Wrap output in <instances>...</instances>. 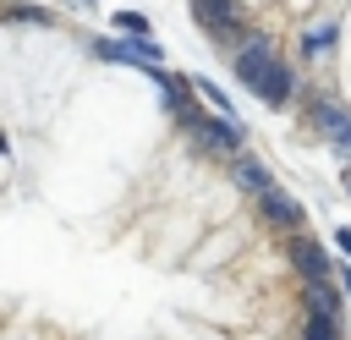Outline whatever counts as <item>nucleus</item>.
<instances>
[{
    "mask_svg": "<svg viewBox=\"0 0 351 340\" xmlns=\"http://www.w3.org/2000/svg\"><path fill=\"white\" fill-rule=\"evenodd\" d=\"M115 27H121L126 38H154V33H148V16H143V11H115Z\"/></svg>",
    "mask_w": 351,
    "mask_h": 340,
    "instance_id": "9b49d317",
    "label": "nucleus"
},
{
    "mask_svg": "<svg viewBox=\"0 0 351 340\" xmlns=\"http://www.w3.org/2000/svg\"><path fill=\"white\" fill-rule=\"evenodd\" d=\"M340 291H346V296H351V263H346V269H340Z\"/></svg>",
    "mask_w": 351,
    "mask_h": 340,
    "instance_id": "2eb2a0df",
    "label": "nucleus"
},
{
    "mask_svg": "<svg viewBox=\"0 0 351 340\" xmlns=\"http://www.w3.org/2000/svg\"><path fill=\"white\" fill-rule=\"evenodd\" d=\"M335 247H340V252L351 258V225H346V230H335Z\"/></svg>",
    "mask_w": 351,
    "mask_h": 340,
    "instance_id": "4468645a",
    "label": "nucleus"
},
{
    "mask_svg": "<svg viewBox=\"0 0 351 340\" xmlns=\"http://www.w3.org/2000/svg\"><path fill=\"white\" fill-rule=\"evenodd\" d=\"M302 307H307V318H329V324H340V313H346L340 285H329V280H302Z\"/></svg>",
    "mask_w": 351,
    "mask_h": 340,
    "instance_id": "0eeeda50",
    "label": "nucleus"
},
{
    "mask_svg": "<svg viewBox=\"0 0 351 340\" xmlns=\"http://www.w3.org/2000/svg\"><path fill=\"white\" fill-rule=\"evenodd\" d=\"M335 148H340V154H351V132H346V137H340V143H335Z\"/></svg>",
    "mask_w": 351,
    "mask_h": 340,
    "instance_id": "dca6fc26",
    "label": "nucleus"
},
{
    "mask_svg": "<svg viewBox=\"0 0 351 340\" xmlns=\"http://www.w3.org/2000/svg\"><path fill=\"white\" fill-rule=\"evenodd\" d=\"M192 22H197L214 44H236V49H247V44H252L247 16H241V5H236V0H192Z\"/></svg>",
    "mask_w": 351,
    "mask_h": 340,
    "instance_id": "f257e3e1",
    "label": "nucleus"
},
{
    "mask_svg": "<svg viewBox=\"0 0 351 340\" xmlns=\"http://www.w3.org/2000/svg\"><path fill=\"white\" fill-rule=\"evenodd\" d=\"M258 214H263L269 225H280V230H291V236H302V219H307V214H302V203H296L291 192H280V186L258 197Z\"/></svg>",
    "mask_w": 351,
    "mask_h": 340,
    "instance_id": "39448f33",
    "label": "nucleus"
},
{
    "mask_svg": "<svg viewBox=\"0 0 351 340\" xmlns=\"http://www.w3.org/2000/svg\"><path fill=\"white\" fill-rule=\"evenodd\" d=\"M346 192H351V175H346Z\"/></svg>",
    "mask_w": 351,
    "mask_h": 340,
    "instance_id": "f3484780",
    "label": "nucleus"
},
{
    "mask_svg": "<svg viewBox=\"0 0 351 340\" xmlns=\"http://www.w3.org/2000/svg\"><path fill=\"white\" fill-rule=\"evenodd\" d=\"M11 22H33V27H49V11H27V5H11Z\"/></svg>",
    "mask_w": 351,
    "mask_h": 340,
    "instance_id": "ddd939ff",
    "label": "nucleus"
},
{
    "mask_svg": "<svg viewBox=\"0 0 351 340\" xmlns=\"http://www.w3.org/2000/svg\"><path fill=\"white\" fill-rule=\"evenodd\" d=\"M302 340H340V324H329V318H307V324H302Z\"/></svg>",
    "mask_w": 351,
    "mask_h": 340,
    "instance_id": "f8f14e48",
    "label": "nucleus"
},
{
    "mask_svg": "<svg viewBox=\"0 0 351 340\" xmlns=\"http://www.w3.org/2000/svg\"><path fill=\"white\" fill-rule=\"evenodd\" d=\"M192 132H197V143H203L208 154H241V148H247V126H241L236 115H219V110H203V115L192 121Z\"/></svg>",
    "mask_w": 351,
    "mask_h": 340,
    "instance_id": "7ed1b4c3",
    "label": "nucleus"
},
{
    "mask_svg": "<svg viewBox=\"0 0 351 340\" xmlns=\"http://www.w3.org/2000/svg\"><path fill=\"white\" fill-rule=\"evenodd\" d=\"M236 181L252 192V197H263V192H274V170L263 165V159H252V154H241L236 159Z\"/></svg>",
    "mask_w": 351,
    "mask_h": 340,
    "instance_id": "1a4fd4ad",
    "label": "nucleus"
},
{
    "mask_svg": "<svg viewBox=\"0 0 351 340\" xmlns=\"http://www.w3.org/2000/svg\"><path fill=\"white\" fill-rule=\"evenodd\" d=\"M335 38H340V22H318V27L302 33V55H329Z\"/></svg>",
    "mask_w": 351,
    "mask_h": 340,
    "instance_id": "9d476101",
    "label": "nucleus"
},
{
    "mask_svg": "<svg viewBox=\"0 0 351 340\" xmlns=\"http://www.w3.org/2000/svg\"><path fill=\"white\" fill-rule=\"evenodd\" d=\"M93 49H99L104 60L143 66V71H159V60H165V44H154V38H132V44H121V38H93Z\"/></svg>",
    "mask_w": 351,
    "mask_h": 340,
    "instance_id": "20e7f679",
    "label": "nucleus"
},
{
    "mask_svg": "<svg viewBox=\"0 0 351 340\" xmlns=\"http://www.w3.org/2000/svg\"><path fill=\"white\" fill-rule=\"evenodd\" d=\"M307 126H318V132H329V137L340 143V137L351 132V110H340L335 99H313V104H307Z\"/></svg>",
    "mask_w": 351,
    "mask_h": 340,
    "instance_id": "6e6552de",
    "label": "nucleus"
},
{
    "mask_svg": "<svg viewBox=\"0 0 351 340\" xmlns=\"http://www.w3.org/2000/svg\"><path fill=\"white\" fill-rule=\"evenodd\" d=\"M280 66H285V60H280V49H274L269 38H252V44L236 49V60H230V71H236V82H241L247 93H263Z\"/></svg>",
    "mask_w": 351,
    "mask_h": 340,
    "instance_id": "f03ea898",
    "label": "nucleus"
},
{
    "mask_svg": "<svg viewBox=\"0 0 351 340\" xmlns=\"http://www.w3.org/2000/svg\"><path fill=\"white\" fill-rule=\"evenodd\" d=\"M291 263H296V274L302 280H329V247L324 241H313V236H291Z\"/></svg>",
    "mask_w": 351,
    "mask_h": 340,
    "instance_id": "423d86ee",
    "label": "nucleus"
}]
</instances>
